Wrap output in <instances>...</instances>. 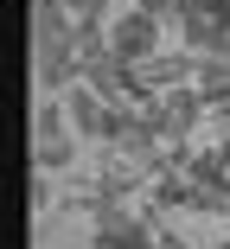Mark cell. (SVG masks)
<instances>
[{
  "mask_svg": "<svg viewBox=\"0 0 230 249\" xmlns=\"http://www.w3.org/2000/svg\"><path fill=\"white\" fill-rule=\"evenodd\" d=\"M205 103L192 89H166V96H154L147 103V122H154V134H160V147H186V141H198L205 134Z\"/></svg>",
  "mask_w": 230,
  "mask_h": 249,
  "instance_id": "6da1fadb",
  "label": "cell"
},
{
  "mask_svg": "<svg viewBox=\"0 0 230 249\" xmlns=\"http://www.w3.org/2000/svg\"><path fill=\"white\" fill-rule=\"evenodd\" d=\"M58 103H64V122H71V134L77 141H103L109 147V134H115V103H109V96H96V89H89V83H71L64 96H58Z\"/></svg>",
  "mask_w": 230,
  "mask_h": 249,
  "instance_id": "7a4b0ae2",
  "label": "cell"
},
{
  "mask_svg": "<svg viewBox=\"0 0 230 249\" xmlns=\"http://www.w3.org/2000/svg\"><path fill=\"white\" fill-rule=\"evenodd\" d=\"M109 52L122 58V64H147V58H160L166 45H160V19L154 13H122V19H109Z\"/></svg>",
  "mask_w": 230,
  "mask_h": 249,
  "instance_id": "3957f363",
  "label": "cell"
},
{
  "mask_svg": "<svg viewBox=\"0 0 230 249\" xmlns=\"http://www.w3.org/2000/svg\"><path fill=\"white\" fill-rule=\"evenodd\" d=\"M192 96H198L205 109H230V38L211 45V52H198V64H192Z\"/></svg>",
  "mask_w": 230,
  "mask_h": 249,
  "instance_id": "277c9868",
  "label": "cell"
},
{
  "mask_svg": "<svg viewBox=\"0 0 230 249\" xmlns=\"http://www.w3.org/2000/svg\"><path fill=\"white\" fill-rule=\"evenodd\" d=\"M64 7H71V26H103L109 0H64Z\"/></svg>",
  "mask_w": 230,
  "mask_h": 249,
  "instance_id": "5b68a950",
  "label": "cell"
},
{
  "mask_svg": "<svg viewBox=\"0 0 230 249\" xmlns=\"http://www.w3.org/2000/svg\"><path fill=\"white\" fill-rule=\"evenodd\" d=\"M128 7H134V13H154V19L166 26V19H179V7H186V0H128Z\"/></svg>",
  "mask_w": 230,
  "mask_h": 249,
  "instance_id": "8992f818",
  "label": "cell"
},
{
  "mask_svg": "<svg viewBox=\"0 0 230 249\" xmlns=\"http://www.w3.org/2000/svg\"><path fill=\"white\" fill-rule=\"evenodd\" d=\"M217 154H224V179H230V141H224V147H217Z\"/></svg>",
  "mask_w": 230,
  "mask_h": 249,
  "instance_id": "52a82bcc",
  "label": "cell"
},
{
  "mask_svg": "<svg viewBox=\"0 0 230 249\" xmlns=\"http://www.w3.org/2000/svg\"><path fill=\"white\" fill-rule=\"evenodd\" d=\"M205 249H230V236H217V243H205Z\"/></svg>",
  "mask_w": 230,
  "mask_h": 249,
  "instance_id": "ba28073f",
  "label": "cell"
}]
</instances>
